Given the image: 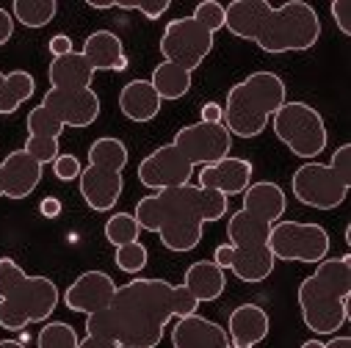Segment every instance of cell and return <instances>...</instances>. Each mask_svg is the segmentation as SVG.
<instances>
[{"label": "cell", "mask_w": 351, "mask_h": 348, "mask_svg": "<svg viewBox=\"0 0 351 348\" xmlns=\"http://www.w3.org/2000/svg\"><path fill=\"white\" fill-rule=\"evenodd\" d=\"M199 301L166 279H130L117 285L111 304L86 315V334L133 348H158L169 321L194 315Z\"/></svg>", "instance_id": "1"}, {"label": "cell", "mask_w": 351, "mask_h": 348, "mask_svg": "<svg viewBox=\"0 0 351 348\" xmlns=\"http://www.w3.org/2000/svg\"><path fill=\"white\" fill-rule=\"evenodd\" d=\"M230 213V199L199 186H180L147 194L136 202L133 219L141 229L155 232L169 251H194L202 243V229Z\"/></svg>", "instance_id": "2"}, {"label": "cell", "mask_w": 351, "mask_h": 348, "mask_svg": "<svg viewBox=\"0 0 351 348\" xmlns=\"http://www.w3.org/2000/svg\"><path fill=\"white\" fill-rule=\"evenodd\" d=\"M224 28L263 53H304L321 39V17L304 0L271 6L266 0H232L224 6Z\"/></svg>", "instance_id": "3"}, {"label": "cell", "mask_w": 351, "mask_h": 348, "mask_svg": "<svg viewBox=\"0 0 351 348\" xmlns=\"http://www.w3.org/2000/svg\"><path fill=\"white\" fill-rule=\"evenodd\" d=\"M351 254L326 257L296 290L302 321L315 334H335L348 323Z\"/></svg>", "instance_id": "4"}, {"label": "cell", "mask_w": 351, "mask_h": 348, "mask_svg": "<svg viewBox=\"0 0 351 348\" xmlns=\"http://www.w3.org/2000/svg\"><path fill=\"white\" fill-rule=\"evenodd\" d=\"M58 301L61 293L50 277H31L17 260L0 257V326L6 332H25L31 323H45Z\"/></svg>", "instance_id": "5"}, {"label": "cell", "mask_w": 351, "mask_h": 348, "mask_svg": "<svg viewBox=\"0 0 351 348\" xmlns=\"http://www.w3.org/2000/svg\"><path fill=\"white\" fill-rule=\"evenodd\" d=\"M288 103L285 80L277 72L260 69L238 80L221 105L224 127L238 138H257L269 127V119Z\"/></svg>", "instance_id": "6"}, {"label": "cell", "mask_w": 351, "mask_h": 348, "mask_svg": "<svg viewBox=\"0 0 351 348\" xmlns=\"http://www.w3.org/2000/svg\"><path fill=\"white\" fill-rule=\"evenodd\" d=\"M130 155L122 138L114 136H100L89 147V163L83 166L77 188L83 202L89 205L95 213H108L119 202L125 191V177L122 171L128 166Z\"/></svg>", "instance_id": "7"}, {"label": "cell", "mask_w": 351, "mask_h": 348, "mask_svg": "<svg viewBox=\"0 0 351 348\" xmlns=\"http://www.w3.org/2000/svg\"><path fill=\"white\" fill-rule=\"evenodd\" d=\"M351 188V144H340L329 163H302L293 177L291 191L296 202L315 210H335L346 202Z\"/></svg>", "instance_id": "8"}, {"label": "cell", "mask_w": 351, "mask_h": 348, "mask_svg": "<svg viewBox=\"0 0 351 348\" xmlns=\"http://www.w3.org/2000/svg\"><path fill=\"white\" fill-rule=\"evenodd\" d=\"M271 127H274V136L296 158H304V160H315L329 144L324 116L310 103H302V100L285 103L271 116Z\"/></svg>", "instance_id": "9"}, {"label": "cell", "mask_w": 351, "mask_h": 348, "mask_svg": "<svg viewBox=\"0 0 351 348\" xmlns=\"http://www.w3.org/2000/svg\"><path fill=\"white\" fill-rule=\"evenodd\" d=\"M329 232L313 221H277L269 232V249L274 260H285V263L318 266L329 257Z\"/></svg>", "instance_id": "10"}, {"label": "cell", "mask_w": 351, "mask_h": 348, "mask_svg": "<svg viewBox=\"0 0 351 348\" xmlns=\"http://www.w3.org/2000/svg\"><path fill=\"white\" fill-rule=\"evenodd\" d=\"M213 36L216 34H210L208 28H202L194 17H178V20L166 23L163 36L158 42V50H160L163 61L180 66L186 72H194L210 55Z\"/></svg>", "instance_id": "11"}, {"label": "cell", "mask_w": 351, "mask_h": 348, "mask_svg": "<svg viewBox=\"0 0 351 348\" xmlns=\"http://www.w3.org/2000/svg\"><path fill=\"white\" fill-rule=\"evenodd\" d=\"M171 144L178 147L189 163L197 169L202 166H210L221 158L230 155L232 149V136L224 125H208V122H197V125H186L174 133Z\"/></svg>", "instance_id": "12"}, {"label": "cell", "mask_w": 351, "mask_h": 348, "mask_svg": "<svg viewBox=\"0 0 351 348\" xmlns=\"http://www.w3.org/2000/svg\"><path fill=\"white\" fill-rule=\"evenodd\" d=\"M191 177H194V166L174 144H163L152 149L138 163V183L149 191L180 188V186H189Z\"/></svg>", "instance_id": "13"}, {"label": "cell", "mask_w": 351, "mask_h": 348, "mask_svg": "<svg viewBox=\"0 0 351 348\" xmlns=\"http://www.w3.org/2000/svg\"><path fill=\"white\" fill-rule=\"evenodd\" d=\"M39 105H45L64 127H92L103 111L95 89H47Z\"/></svg>", "instance_id": "14"}, {"label": "cell", "mask_w": 351, "mask_h": 348, "mask_svg": "<svg viewBox=\"0 0 351 348\" xmlns=\"http://www.w3.org/2000/svg\"><path fill=\"white\" fill-rule=\"evenodd\" d=\"M213 263H216L221 271L230 269L241 282L257 285V282H263V279L271 277L277 260H274V254H271L269 246H263V249H238V246L221 243V246H216V251H213Z\"/></svg>", "instance_id": "15"}, {"label": "cell", "mask_w": 351, "mask_h": 348, "mask_svg": "<svg viewBox=\"0 0 351 348\" xmlns=\"http://www.w3.org/2000/svg\"><path fill=\"white\" fill-rule=\"evenodd\" d=\"M117 293V282L111 279V274L106 271H83L66 290H64V304L66 310L72 312H80V315H92V312H100L111 304Z\"/></svg>", "instance_id": "16"}, {"label": "cell", "mask_w": 351, "mask_h": 348, "mask_svg": "<svg viewBox=\"0 0 351 348\" xmlns=\"http://www.w3.org/2000/svg\"><path fill=\"white\" fill-rule=\"evenodd\" d=\"M252 171H254L252 160L227 155V158H221V160H216V163L199 169V174H197L199 183H197V186H199V188L219 191V194H224V197L230 199V197L243 194V191L252 186Z\"/></svg>", "instance_id": "17"}, {"label": "cell", "mask_w": 351, "mask_h": 348, "mask_svg": "<svg viewBox=\"0 0 351 348\" xmlns=\"http://www.w3.org/2000/svg\"><path fill=\"white\" fill-rule=\"evenodd\" d=\"M0 169H3V197L6 199L31 197L39 188L42 171H45V166L36 158H31L25 149L9 152L3 160H0Z\"/></svg>", "instance_id": "18"}, {"label": "cell", "mask_w": 351, "mask_h": 348, "mask_svg": "<svg viewBox=\"0 0 351 348\" xmlns=\"http://www.w3.org/2000/svg\"><path fill=\"white\" fill-rule=\"evenodd\" d=\"M171 345L174 348H232L224 326L199 312L178 318L171 326Z\"/></svg>", "instance_id": "19"}, {"label": "cell", "mask_w": 351, "mask_h": 348, "mask_svg": "<svg viewBox=\"0 0 351 348\" xmlns=\"http://www.w3.org/2000/svg\"><path fill=\"white\" fill-rule=\"evenodd\" d=\"M271 321L269 312L260 304H241L230 312L227 321V337L232 348H254L269 337Z\"/></svg>", "instance_id": "20"}, {"label": "cell", "mask_w": 351, "mask_h": 348, "mask_svg": "<svg viewBox=\"0 0 351 348\" xmlns=\"http://www.w3.org/2000/svg\"><path fill=\"white\" fill-rule=\"evenodd\" d=\"M241 197H243V208H241V210H246L249 216L266 221V224H271V227H274L277 221H282V216H285V210H288V197H285V191H282L277 183H271V180H257V183H252Z\"/></svg>", "instance_id": "21"}, {"label": "cell", "mask_w": 351, "mask_h": 348, "mask_svg": "<svg viewBox=\"0 0 351 348\" xmlns=\"http://www.w3.org/2000/svg\"><path fill=\"white\" fill-rule=\"evenodd\" d=\"M80 55L89 61V66L95 72L106 69V72H125L128 69V53H125V45L122 39L114 34V31H95L86 36L83 42V50Z\"/></svg>", "instance_id": "22"}, {"label": "cell", "mask_w": 351, "mask_h": 348, "mask_svg": "<svg viewBox=\"0 0 351 348\" xmlns=\"http://www.w3.org/2000/svg\"><path fill=\"white\" fill-rule=\"evenodd\" d=\"M160 105L163 100L158 97V92L152 89V83L149 80H130L122 86V92H119V111L125 119L130 122H152L158 114H160Z\"/></svg>", "instance_id": "23"}, {"label": "cell", "mask_w": 351, "mask_h": 348, "mask_svg": "<svg viewBox=\"0 0 351 348\" xmlns=\"http://www.w3.org/2000/svg\"><path fill=\"white\" fill-rule=\"evenodd\" d=\"M183 288L199 301H216L221 299L224 288H227V274L213 263V260H197L186 269V277H183Z\"/></svg>", "instance_id": "24"}, {"label": "cell", "mask_w": 351, "mask_h": 348, "mask_svg": "<svg viewBox=\"0 0 351 348\" xmlns=\"http://www.w3.org/2000/svg\"><path fill=\"white\" fill-rule=\"evenodd\" d=\"M47 80L50 89H92L95 69L89 66L80 53H69L61 58H53L47 66Z\"/></svg>", "instance_id": "25"}, {"label": "cell", "mask_w": 351, "mask_h": 348, "mask_svg": "<svg viewBox=\"0 0 351 348\" xmlns=\"http://www.w3.org/2000/svg\"><path fill=\"white\" fill-rule=\"evenodd\" d=\"M269 232H271V224L249 216L246 210L232 213L230 221H227L230 246H238V249H263V246H269Z\"/></svg>", "instance_id": "26"}, {"label": "cell", "mask_w": 351, "mask_h": 348, "mask_svg": "<svg viewBox=\"0 0 351 348\" xmlns=\"http://www.w3.org/2000/svg\"><path fill=\"white\" fill-rule=\"evenodd\" d=\"M34 92H36V80L31 72H25V69L6 72L3 86H0V116H9L14 111H20V105L25 100H31Z\"/></svg>", "instance_id": "27"}, {"label": "cell", "mask_w": 351, "mask_h": 348, "mask_svg": "<svg viewBox=\"0 0 351 348\" xmlns=\"http://www.w3.org/2000/svg\"><path fill=\"white\" fill-rule=\"evenodd\" d=\"M152 89L158 92L160 100H180L191 92V72L174 66L169 61H160L155 69H152Z\"/></svg>", "instance_id": "28"}, {"label": "cell", "mask_w": 351, "mask_h": 348, "mask_svg": "<svg viewBox=\"0 0 351 348\" xmlns=\"http://www.w3.org/2000/svg\"><path fill=\"white\" fill-rule=\"evenodd\" d=\"M58 3L56 0H14L12 17L14 23H23L25 28H45L56 20Z\"/></svg>", "instance_id": "29"}, {"label": "cell", "mask_w": 351, "mask_h": 348, "mask_svg": "<svg viewBox=\"0 0 351 348\" xmlns=\"http://www.w3.org/2000/svg\"><path fill=\"white\" fill-rule=\"evenodd\" d=\"M103 232H106V240H108V243L125 246V243L138 240L141 227H138V221L133 219V213H114V216L106 221Z\"/></svg>", "instance_id": "30"}, {"label": "cell", "mask_w": 351, "mask_h": 348, "mask_svg": "<svg viewBox=\"0 0 351 348\" xmlns=\"http://www.w3.org/2000/svg\"><path fill=\"white\" fill-rule=\"evenodd\" d=\"M77 343H80L77 332L64 321L45 323L42 332L36 334V345L39 348H77Z\"/></svg>", "instance_id": "31"}, {"label": "cell", "mask_w": 351, "mask_h": 348, "mask_svg": "<svg viewBox=\"0 0 351 348\" xmlns=\"http://www.w3.org/2000/svg\"><path fill=\"white\" fill-rule=\"evenodd\" d=\"M114 263H117L119 271L136 277V274H141V271L147 269V263H149V251H147V246H144L141 240H133V243L117 246V251H114Z\"/></svg>", "instance_id": "32"}, {"label": "cell", "mask_w": 351, "mask_h": 348, "mask_svg": "<svg viewBox=\"0 0 351 348\" xmlns=\"http://www.w3.org/2000/svg\"><path fill=\"white\" fill-rule=\"evenodd\" d=\"M25 125H28V136H34V138H61V133H64V125L45 105H36L28 114Z\"/></svg>", "instance_id": "33"}, {"label": "cell", "mask_w": 351, "mask_h": 348, "mask_svg": "<svg viewBox=\"0 0 351 348\" xmlns=\"http://www.w3.org/2000/svg\"><path fill=\"white\" fill-rule=\"evenodd\" d=\"M169 0H114V9H125V12H138L147 20H158L169 12Z\"/></svg>", "instance_id": "34"}, {"label": "cell", "mask_w": 351, "mask_h": 348, "mask_svg": "<svg viewBox=\"0 0 351 348\" xmlns=\"http://www.w3.org/2000/svg\"><path fill=\"white\" fill-rule=\"evenodd\" d=\"M191 17H194L202 28H208L210 34H216V31L224 28V6L216 3V0H202V3L194 9Z\"/></svg>", "instance_id": "35"}, {"label": "cell", "mask_w": 351, "mask_h": 348, "mask_svg": "<svg viewBox=\"0 0 351 348\" xmlns=\"http://www.w3.org/2000/svg\"><path fill=\"white\" fill-rule=\"evenodd\" d=\"M80 171H83L80 160H77L75 155H69V152H66V155H58V158L53 160V174H56V180H61V183L77 180Z\"/></svg>", "instance_id": "36"}, {"label": "cell", "mask_w": 351, "mask_h": 348, "mask_svg": "<svg viewBox=\"0 0 351 348\" xmlns=\"http://www.w3.org/2000/svg\"><path fill=\"white\" fill-rule=\"evenodd\" d=\"M329 12H332V20H335L337 31L343 36H348L351 34V0H335Z\"/></svg>", "instance_id": "37"}, {"label": "cell", "mask_w": 351, "mask_h": 348, "mask_svg": "<svg viewBox=\"0 0 351 348\" xmlns=\"http://www.w3.org/2000/svg\"><path fill=\"white\" fill-rule=\"evenodd\" d=\"M47 50H50L53 58L69 55V53H72V36H66V34H56V36L47 42Z\"/></svg>", "instance_id": "38"}, {"label": "cell", "mask_w": 351, "mask_h": 348, "mask_svg": "<svg viewBox=\"0 0 351 348\" xmlns=\"http://www.w3.org/2000/svg\"><path fill=\"white\" fill-rule=\"evenodd\" d=\"M12 36H14V17L9 9L0 6V47H3Z\"/></svg>", "instance_id": "39"}, {"label": "cell", "mask_w": 351, "mask_h": 348, "mask_svg": "<svg viewBox=\"0 0 351 348\" xmlns=\"http://www.w3.org/2000/svg\"><path fill=\"white\" fill-rule=\"evenodd\" d=\"M299 348H351V337L340 334V337H332L329 343H321V340H307V343H302Z\"/></svg>", "instance_id": "40"}, {"label": "cell", "mask_w": 351, "mask_h": 348, "mask_svg": "<svg viewBox=\"0 0 351 348\" xmlns=\"http://www.w3.org/2000/svg\"><path fill=\"white\" fill-rule=\"evenodd\" d=\"M77 348H133V345H122V343H114V340H103V337H92V334H86Z\"/></svg>", "instance_id": "41"}, {"label": "cell", "mask_w": 351, "mask_h": 348, "mask_svg": "<svg viewBox=\"0 0 351 348\" xmlns=\"http://www.w3.org/2000/svg\"><path fill=\"white\" fill-rule=\"evenodd\" d=\"M199 122H208V125H224V111L219 103H205L202 105V119Z\"/></svg>", "instance_id": "42"}, {"label": "cell", "mask_w": 351, "mask_h": 348, "mask_svg": "<svg viewBox=\"0 0 351 348\" xmlns=\"http://www.w3.org/2000/svg\"><path fill=\"white\" fill-rule=\"evenodd\" d=\"M39 213H42L45 219H58V216H61V199H56V197H45L42 205H39Z\"/></svg>", "instance_id": "43"}, {"label": "cell", "mask_w": 351, "mask_h": 348, "mask_svg": "<svg viewBox=\"0 0 351 348\" xmlns=\"http://www.w3.org/2000/svg\"><path fill=\"white\" fill-rule=\"evenodd\" d=\"M86 6H89V9H100V12H106V9H114V0H86Z\"/></svg>", "instance_id": "44"}, {"label": "cell", "mask_w": 351, "mask_h": 348, "mask_svg": "<svg viewBox=\"0 0 351 348\" xmlns=\"http://www.w3.org/2000/svg\"><path fill=\"white\" fill-rule=\"evenodd\" d=\"M0 348H25V343H20V340H0Z\"/></svg>", "instance_id": "45"}, {"label": "cell", "mask_w": 351, "mask_h": 348, "mask_svg": "<svg viewBox=\"0 0 351 348\" xmlns=\"http://www.w3.org/2000/svg\"><path fill=\"white\" fill-rule=\"evenodd\" d=\"M0 199H3V169H0Z\"/></svg>", "instance_id": "46"}, {"label": "cell", "mask_w": 351, "mask_h": 348, "mask_svg": "<svg viewBox=\"0 0 351 348\" xmlns=\"http://www.w3.org/2000/svg\"><path fill=\"white\" fill-rule=\"evenodd\" d=\"M3 77H6V75H3V72H0V86H3Z\"/></svg>", "instance_id": "47"}]
</instances>
